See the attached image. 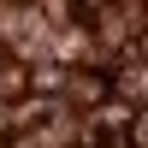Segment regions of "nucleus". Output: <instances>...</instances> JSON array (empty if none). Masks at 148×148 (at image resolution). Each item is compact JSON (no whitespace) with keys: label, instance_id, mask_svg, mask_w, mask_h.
<instances>
[{"label":"nucleus","instance_id":"f257e3e1","mask_svg":"<svg viewBox=\"0 0 148 148\" xmlns=\"http://www.w3.org/2000/svg\"><path fill=\"white\" fill-rule=\"evenodd\" d=\"M107 89H113V83H107L101 71H77V77H71V101H77V107H101Z\"/></svg>","mask_w":148,"mask_h":148},{"label":"nucleus","instance_id":"f03ea898","mask_svg":"<svg viewBox=\"0 0 148 148\" xmlns=\"http://www.w3.org/2000/svg\"><path fill=\"white\" fill-rule=\"evenodd\" d=\"M130 148H148V113H136V125H130Z\"/></svg>","mask_w":148,"mask_h":148},{"label":"nucleus","instance_id":"7ed1b4c3","mask_svg":"<svg viewBox=\"0 0 148 148\" xmlns=\"http://www.w3.org/2000/svg\"><path fill=\"white\" fill-rule=\"evenodd\" d=\"M142 53H148V30H142Z\"/></svg>","mask_w":148,"mask_h":148}]
</instances>
